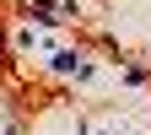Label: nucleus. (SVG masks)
Listing matches in <instances>:
<instances>
[{"instance_id": "nucleus-1", "label": "nucleus", "mask_w": 151, "mask_h": 135, "mask_svg": "<svg viewBox=\"0 0 151 135\" xmlns=\"http://www.w3.org/2000/svg\"><path fill=\"white\" fill-rule=\"evenodd\" d=\"M49 70L54 76H76V81H92V60L81 49H54L49 54Z\"/></svg>"}, {"instance_id": "nucleus-2", "label": "nucleus", "mask_w": 151, "mask_h": 135, "mask_svg": "<svg viewBox=\"0 0 151 135\" xmlns=\"http://www.w3.org/2000/svg\"><path fill=\"white\" fill-rule=\"evenodd\" d=\"M27 16L43 22V27H60L65 22V16H60V0H27Z\"/></svg>"}, {"instance_id": "nucleus-3", "label": "nucleus", "mask_w": 151, "mask_h": 135, "mask_svg": "<svg viewBox=\"0 0 151 135\" xmlns=\"http://www.w3.org/2000/svg\"><path fill=\"white\" fill-rule=\"evenodd\" d=\"M16 49H22V54H27V49H43V32H32V27H22V32H16Z\"/></svg>"}]
</instances>
